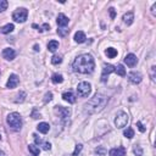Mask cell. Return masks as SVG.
Here are the masks:
<instances>
[{"label":"cell","instance_id":"4316f807","mask_svg":"<svg viewBox=\"0 0 156 156\" xmlns=\"http://www.w3.org/2000/svg\"><path fill=\"white\" fill-rule=\"evenodd\" d=\"M62 62V56H60V55H54L52 57H51V63L52 65H60Z\"/></svg>","mask_w":156,"mask_h":156},{"label":"cell","instance_id":"cb8c5ba5","mask_svg":"<svg viewBox=\"0 0 156 156\" xmlns=\"http://www.w3.org/2000/svg\"><path fill=\"white\" fill-rule=\"evenodd\" d=\"M115 72H116L118 76H121V77H124V76H126V69H124L123 65H117V66L115 67Z\"/></svg>","mask_w":156,"mask_h":156},{"label":"cell","instance_id":"603a6c76","mask_svg":"<svg viewBox=\"0 0 156 156\" xmlns=\"http://www.w3.org/2000/svg\"><path fill=\"white\" fill-rule=\"evenodd\" d=\"M51 80H52L55 84H60V83L63 82V77H62V74H60V73H54L52 77H51Z\"/></svg>","mask_w":156,"mask_h":156},{"label":"cell","instance_id":"2e32d148","mask_svg":"<svg viewBox=\"0 0 156 156\" xmlns=\"http://www.w3.org/2000/svg\"><path fill=\"white\" fill-rule=\"evenodd\" d=\"M73 39H74L76 43L80 44V43H84V41H85L87 37H85L84 32H82V30H77V32L74 33V38H73Z\"/></svg>","mask_w":156,"mask_h":156},{"label":"cell","instance_id":"7402d4cb","mask_svg":"<svg viewBox=\"0 0 156 156\" xmlns=\"http://www.w3.org/2000/svg\"><path fill=\"white\" fill-rule=\"evenodd\" d=\"M28 150H29V152H30L33 156H38L39 152H40L39 147H38L35 144H29V145H28Z\"/></svg>","mask_w":156,"mask_h":156},{"label":"cell","instance_id":"8992f818","mask_svg":"<svg viewBox=\"0 0 156 156\" xmlns=\"http://www.w3.org/2000/svg\"><path fill=\"white\" fill-rule=\"evenodd\" d=\"M127 123H128V115L126 112H123V111L117 112V115L115 117V124H116V127L117 128H123V127L127 126Z\"/></svg>","mask_w":156,"mask_h":156},{"label":"cell","instance_id":"836d02e7","mask_svg":"<svg viewBox=\"0 0 156 156\" xmlns=\"http://www.w3.org/2000/svg\"><path fill=\"white\" fill-rule=\"evenodd\" d=\"M43 149H44V150H50V149H51V144L48 143V141L44 143V144H43Z\"/></svg>","mask_w":156,"mask_h":156},{"label":"cell","instance_id":"7c38bea8","mask_svg":"<svg viewBox=\"0 0 156 156\" xmlns=\"http://www.w3.org/2000/svg\"><path fill=\"white\" fill-rule=\"evenodd\" d=\"M2 57H4L5 60L11 61V60H13V58L16 57V51H15L13 49H11V48H5V49L2 50Z\"/></svg>","mask_w":156,"mask_h":156},{"label":"cell","instance_id":"4fadbf2b","mask_svg":"<svg viewBox=\"0 0 156 156\" xmlns=\"http://www.w3.org/2000/svg\"><path fill=\"white\" fill-rule=\"evenodd\" d=\"M110 156H126V149L123 146H118V147H113L108 152Z\"/></svg>","mask_w":156,"mask_h":156},{"label":"cell","instance_id":"ac0fdd59","mask_svg":"<svg viewBox=\"0 0 156 156\" xmlns=\"http://www.w3.org/2000/svg\"><path fill=\"white\" fill-rule=\"evenodd\" d=\"M37 129H38L40 133L46 134V133L49 132V129H50V126H49V123H46V122H41V123H39V124L37 126Z\"/></svg>","mask_w":156,"mask_h":156},{"label":"cell","instance_id":"d6a6232c","mask_svg":"<svg viewBox=\"0 0 156 156\" xmlns=\"http://www.w3.org/2000/svg\"><path fill=\"white\" fill-rule=\"evenodd\" d=\"M52 99V94L51 93H46L45 94V98H44V102H48V101H50Z\"/></svg>","mask_w":156,"mask_h":156},{"label":"cell","instance_id":"83f0119b","mask_svg":"<svg viewBox=\"0 0 156 156\" xmlns=\"http://www.w3.org/2000/svg\"><path fill=\"white\" fill-rule=\"evenodd\" d=\"M133 152L135 156H143V149L140 145H134L133 146Z\"/></svg>","mask_w":156,"mask_h":156},{"label":"cell","instance_id":"ffe728a7","mask_svg":"<svg viewBox=\"0 0 156 156\" xmlns=\"http://www.w3.org/2000/svg\"><path fill=\"white\" fill-rule=\"evenodd\" d=\"M57 49H58V41H56V40H50V41L48 43V50H49V51L55 52Z\"/></svg>","mask_w":156,"mask_h":156},{"label":"cell","instance_id":"d4e9b609","mask_svg":"<svg viewBox=\"0 0 156 156\" xmlns=\"http://www.w3.org/2000/svg\"><path fill=\"white\" fill-rule=\"evenodd\" d=\"M123 135H124L126 138H128V139H132V138L134 136V130H133V128L128 127L127 129H124V132H123Z\"/></svg>","mask_w":156,"mask_h":156},{"label":"cell","instance_id":"9a60e30c","mask_svg":"<svg viewBox=\"0 0 156 156\" xmlns=\"http://www.w3.org/2000/svg\"><path fill=\"white\" fill-rule=\"evenodd\" d=\"M62 99L65 101H67L68 104H74L76 102V96H74V94L72 91H65L62 94Z\"/></svg>","mask_w":156,"mask_h":156},{"label":"cell","instance_id":"f35d334b","mask_svg":"<svg viewBox=\"0 0 156 156\" xmlns=\"http://www.w3.org/2000/svg\"><path fill=\"white\" fill-rule=\"evenodd\" d=\"M33 118H40V113H37L35 110L33 111Z\"/></svg>","mask_w":156,"mask_h":156},{"label":"cell","instance_id":"6da1fadb","mask_svg":"<svg viewBox=\"0 0 156 156\" xmlns=\"http://www.w3.org/2000/svg\"><path fill=\"white\" fill-rule=\"evenodd\" d=\"M72 68L76 73L80 74H90L95 68L94 57L90 54H82L77 56L72 63Z\"/></svg>","mask_w":156,"mask_h":156},{"label":"cell","instance_id":"4dcf8cb0","mask_svg":"<svg viewBox=\"0 0 156 156\" xmlns=\"http://www.w3.org/2000/svg\"><path fill=\"white\" fill-rule=\"evenodd\" d=\"M33 138H34V143H35V145H40V144L43 143V140H41L37 134H33Z\"/></svg>","mask_w":156,"mask_h":156},{"label":"cell","instance_id":"e575fe53","mask_svg":"<svg viewBox=\"0 0 156 156\" xmlns=\"http://www.w3.org/2000/svg\"><path fill=\"white\" fill-rule=\"evenodd\" d=\"M108 10H110V16H111V18H115V17H116V12H115V9H113V7H110Z\"/></svg>","mask_w":156,"mask_h":156},{"label":"cell","instance_id":"d6986e66","mask_svg":"<svg viewBox=\"0 0 156 156\" xmlns=\"http://www.w3.org/2000/svg\"><path fill=\"white\" fill-rule=\"evenodd\" d=\"M13 29H15V26H13L12 23H7V24H5L4 27L0 28V32H1L2 34H9V33H11Z\"/></svg>","mask_w":156,"mask_h":156},{"label":"cell","instance_id":"30bf717a","mask_svg":"<svg viewBox=\"0 0 156 156\" xmlns=\"http://www.w3.org/2000/svg\"><path fill=\"white\" fill-rule=\"evenodd\" d=\"M112 72H115V66H112V65H110V63H105L104 67H102L101 82H106V77H107L110 73H112Z\"/></svg>","mask_w":156,"mask_h":156},{"label":"cell","instance_id":"ba28073f","mask_svg":"<svg viewBox=\"0 0 156 156\" xmlns=\"http://www.w3.org/2000/svg\"><path fill=\"white\" fill-rule=\"evenodd\" d=\"M55 113H57L62 119H66L71 116V110L63 106H55Z\"/></svg>","mask_w":156,"mask_h":156},{"label":"cell","instance_id":"7a4b0ae2","mask_svg":"<svg viewBox=\"0 0 156 156\" xmlns=\"http://www.w3.org/2000/svg\"><path fill=\"white\" fill-rule=\"evenodd\" d=\"M108 102V98L101 93H98L95 94L88 102L84 104V112L85 113H96V112H100L105 106L106 104Z\"/></svg>","mask_w":156,"mask_h":156},{"label":"cell","instance_id":"8d00e7d4","mask_svg":"<svg viewBox=\"0 0 156 156\" xmlns=\"http://www.w3.org/2000/svg\"><path fill=\"white\" fill-rule=\"evenodd\" d=\"M98 154H100V155H104V154H106V150L105 149H102V147H100V149H96L95 150Z\"/></svg>","mask_w":156,"mask_h":156},{"label":"cell","instance_id":"d590c367","mask_svg":"<svg viewBox=\"0 0 156 156\" xmlns=\"http://www.w3.org/2000/svg\"><path fill=\"white\" fill-rule=\"evenodd\" d=\"M151 79L152 82H155V66L151 67Z\"/></svg>","mask_w":156,"mask_h":156},{"label":"cell","instance_id":"3957f363","mask_svg":"<svg viewBox=\"0 0 156 156\" xmlns=\"http://www.w3.org/2000/svg\"><path fill=\"white\" fill-rule=\"evenodd\" d=\"M6 122H7V124H9L12 129H15V130L21 129V127H22V117H21V115H20L18 112H12V113L7 115Z\"/></svg>","mask_w":156,"mask_h":156},{"label":"cell","instance_id":"277c9868","mask_svg":"<svg viewBox=\"0 0 156 156\" xmlns=\"http://www.w3.org/2000/svg\"><path fill=\"white\" fill-rule=\"evenodd\" d=\"M91 91V85L88 82H80L77 87V93L80 98H88Z\"/></svg>","mask_w":156,"mask_h":156},{"label":"cell","instance_id":"f546056e","mask_svg":"<svg viewBox=\"0 0 156 156\" xmlns=\"http://www.w3.org/2000/svg\"><path fill=\"white\" fill-rule=\"evenodd\" d=\"M7 5H9V2L6 0H0V12L5 11L7 9Z\"/></svg>","mask_w":156,"mask_h":156},{"label":"cell","instance_id":"b9f144b4","mask_svg":"<svg viewBox=\"0 0 156 156\" xmlns=\"http://www.w3.org/2000/svg\"><path fill=\"white\" fill-rule=\"evenodd\" d=\"M0 156H6V155H5V152H4L2 150H0Z\"/></svg>","mask_w":156,"mask_h":156},{"label":"cell","instance_id":"44dd1931","mask_svg":"<svg viewBox=\"0 0 156 156\" xmlns=\"http://www.w3.org/2000/svg\"><path fill=\"white\" fill-rule=\"evenodd\" d=\"M105 54H106V56H107L108 58H113V57L117 56V50H116L115 48H107V49L105 50Z\"/></svg>","mask_w":156,"mask_h":156},{"label":"cell","instance_id":"74e56055","mask_svg":"<svg viewBox=\"0 0 156 156\" xmlns=\"http://www.w3.org/2000/svg\"><path fill=\"white\" fill-rule=\"evenodd\" d=\"M43 28H44L43 30H49V29H50V26H49L48 23H44V24H43Z\"/></svg>","mask_w":156,"mask_h":156},{"label":"cell","instance_id":"7bdbcfd3","mask_svg":"<svg viewBox=\"0 0 156 156\" xmlns=\"http://www.w3.org/2000/svg\"><path fill=\"white\" fill-rule=\"evenodd\" d=\"M0 74H1V72H0Z\"/></svg>","mask_w":156,"mask_h":156},{"label":"cell","instance_id":"1f68e13d","mask_svg":"<svg viewBox=\"0 0 156 156\" xmlns=\"http://www.w3.org/2000/svg\"><path fill=\"white\" fill-rule=\"evenodd\" d=\"M136 127H138V129H139L141 133H144V132H145V127L143 126V123H141L140 121H138V122H136Z\"/></svg>","mask_w":156,"mask_h":156},{"label":"cell","instance_id":"52a82bcc","mask_svg":"<svg viewBox=\"0 0 156 156\" xmlns=\"http://www.w3.org/2000/svg\"><path fill=\"white\" fill-rule=\"evenodd\" d=\"M128 79L133 84H139L143 80V74L139 71H132L130 73H128Z\"/></svg>","mask_w":156,"mask_h":156},{"label":"cell","instance_id":"5b68a950","mask_svg":"<svg viewBox=\"0 0 156 156\" xmlns=\"http://www.w3.org/2000/svg\"><path fill=\"white\" fill-rule=\"evenodd\" d=\"M27 17H28V11H27V9H24V7H20V9H17V10L12 13V18H13L16 22H20V23L26 22Z\"/></svg>","mask_w":156,"mask_h":156},{"label":"cell","instance_id":"e0dca14e","mask_svg":"<svg viewBox=\"0 0 156 156\" xmlns=\"http://www.w3.org/2000/svg\"><path fill=\"white\" fill-rule=\"evenodd\" d=\"M122 20H123V22H124L127 26H130V24L133 23V21H134V13L129 11V12H127V13L123 15Z\"/></svg>","mask_w":156,"mask_h":156},{"label":"cell","instance_id":"60d3db41","mask_svg":"<svg viewBox=\"0 0 156 156\" xmlns=\"http://www.w3.org/2000/svg\"><path fill=\"white\" fill-rule=\"evenodd\" d=\"M34 50H35V51H38V50H39V46H38V45H37V44H35V45H34Z\"/></svg>","mask_w":156,"mask_h":156},{"label":"cell","instance_id":"484cf974","mask_svg":"<svg viewBox=\"0 0 156 156\" xmlns=\"http://www.w3.org/2000/svg\"><path fill=\"white\" fill-rule=\"evenodd\" d=\"M68 32H69V29L66 27H58V29H57V34L60 37H66L68 34Z\"/></svg>","mask_w":156,"mask_h":156},{"label":"cell","instance_id":"8fae6325","mask_svg":"<svg viewBox=\"0 0 156 156\" xmlns=\"http://www.w3.org/2000/svg\"><path fill=\"white\" fill-rule=\"evenodd\" d=\"M124 63L129 67H134L136 63H138V57L134 55V54H128L126 55L124 57Z\"/></svg>","mask_w":156,"mask_h":156},{"label":"cell","instance_id":"9c48e42d","mask_svg":"<svg viewBox=\"0 0 156 156\" xmlns=\"http://www.w3.org/2000/svg\"><path fill=\"white\" fill-rule=\"evenodd\" d=\"M18 84H20V78H18V76L15 74V73L10 74L9 79H7V83H6V88L13 89V88H16Z\"/></svg>","mask_w":156,"mask_h":156},{"label":"cell","instance_id":"ab89813d","mask_svg":"<svg viewBox=\"0 0 156 156\" xmlns=\"http://www.w3.org/2000/svg\"><path fill=\"white\" fill-rule=\"evenodd\" d=\"M155 9H156V2L152 5V7H151V12H152V15L155 16Z\"/></svg>","mask_w":156,"mask_h":156},{"label":"cell","instance_id":"f1b7e54d","mask_svg":"<svg viewBox=\"0 0 156 156\" xmlns=\"http://www.w3.org/2000/svg\"><path fill=\"white\" fill-rule=\"evenodd\" d=\"M82 149H83V145H82V144H77V145H76V149H74V151H73V154H72V156H77V155L82 151Z\"/></svg>","mask_w":156,"mask_h":156},{"label":"cell","instance_id":"5bb4252c","mask_svg":"<svg viewBox=\"0 0 156 156\" xmlns=\"http://www.w3.org/2000/svg\"><path fill=\"white\" fill-rule=\"evenodd\" d=\"M68 17L66 16V15H63V13H58L57 15V18H56V22H57V24H58V27H66L67 24H68Z\"/></svg>","mask_w":156,"mask_h":156}]
</instances>
